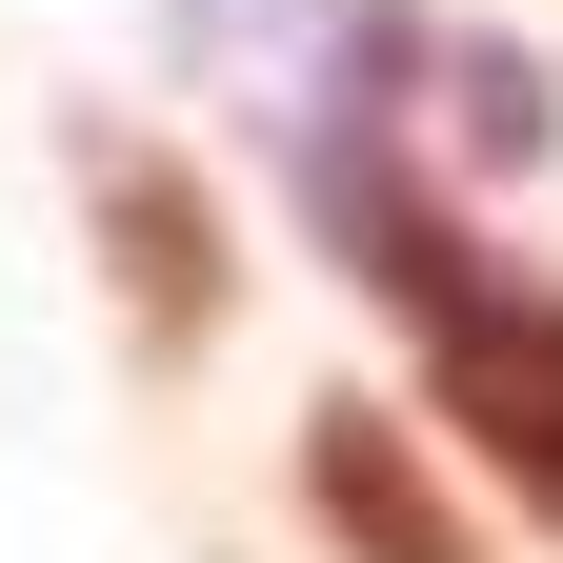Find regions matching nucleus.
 Segmentation results:
<instances>
[{"mask_svg":"<svg viewBox=\"0 0 563 563\" xmlns=\"http://www.w3.org/2000/svg\"><path fill=\"white\" fill-rule=\"evenodd\" d=\"M422 383H443L463 463H483V483H504V504L563 543V282H504V262H463L443 302H422Z\"/></svg>","mask_w":563,"mask_h":563,"instance_id":"f257e3e1","label":"nucleus"},{"mask_svg":"<svg viewBox=\"0 0 563 563\" xmlns=\"http://www.w3.org/2000/svg\"><path fill=\"white\" fill-rule=\"evenodd\" d=\"M81 222H101V282H121L141 363H201V342H222V201H201L162 141L81 121Z\"/></svg>","mask_w":563,"mask_h":563,"instance_id":"f03ea898","label":"nucleus"},{"mask_svg":"<svg viewBox=\"0 0 563 563\" xmlns=\"http://www.w3.org/2000/svg\"><path fill=\"white\" fill-rule=\"evenodd\" d=\"M302 523H322L342 563H483L463 504L422 483V443H402L383 402H322V422H302Z\"/></svg>","mask_w":563,"mask_h":563,"instance_id":"7ed1b4c3","label":"nucleus"}]
</instances>
